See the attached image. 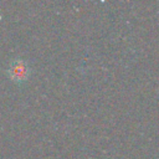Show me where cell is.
Wrapping results in <instances>:
<instances>
[{"mask_svg":"<svg viewBox=\"0 0 159 159\" xmlns=\"http://www.w3.org/2000/svg\"><path fill=\"white\" fill-rule=\"evenodd\" d=\"M10 77L14 80V81H25L29 76V67L26 65V62H24L22 60H14L10 66H9V70H7Z\"/></svg>","mask_w":159,"mask_h":159,"instance_id":"cell-1","label":"cell"}]
</instances>
